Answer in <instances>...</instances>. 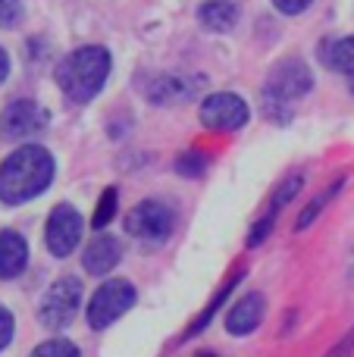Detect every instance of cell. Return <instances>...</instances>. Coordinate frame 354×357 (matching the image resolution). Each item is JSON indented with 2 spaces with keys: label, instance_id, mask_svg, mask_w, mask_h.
Masks as SVG:
<instances>
[{
  "label": "cell",
  "instance_id": "cell-1",
  "mask_svg": "<svg viewBox=\"0 0 354 357\" xmlns=\"http://www.w3.org/2000/svg\"><path fill=\"white\" fill-rule=\"evenodd\" d=\"M54 182V157L41 144H22L0 163V201L25 204Z\"/></svg>",
  "mask_w": 354,
  "mask_h": 357
},
{
  "label": "cell",
  "instance_id": "cell-2",
  "mask_svg": "<svg viewBox=\"0 0 354 357\" xmlns=\"http://www.w3.org/2000/svg\"><path fill=\"white\" fill-rule=\"evenodd\" d=\"M110 79V54L104 47H79L56 66V85L69 100H91Z\"/></svg>",
  "mask_w": 354,
  "mask_h": 357
},
{
  "label": "cell",
  "instance_id": "cell-3",
  "mask_svg": "<svg viewBox=\"0 0 354 357\" xmlns=\"http://www.w3.org/2000/svg\"><path fill=\"white\" fill-rule=\"evenodd\" d=\"M138 301V291L132 282L125 279H107L98 291L88 301V326L91 329H107L125 314L132 310Z\"/></svg>",
  "mask_w": 354,
  "mask_h": 357
},
{
  "label": "cell",
  "instance_id": "cell-4",
  "mask_svg": "<svg viewBox=\"0 0 354 357\" xmlns=\"http://www.w3.org/2000/svg\"><path fill=\"white\" fill-rule=\"evenodd\" d=\"M173 210L160 201H141L125 216V232L135 241H141L144 248H160L173 235Z\"/></svg>",
  "mask_w": 354,
  "mask_h": 357
},
{
  "label": "cell",
  "instance_id": "cell-5",
  "mask_svg": "<svg viewBox=\"0 0 354 357\" xmlns=\"http://www.w3.org/2000/svg\"><path fill=\"white\" fill-rule=\"evenodd\" d=\"M79 307H82V282L72 276H63L44 291L41 307H38V320L47 329H66L72 326Z\"/></svg>",
  "mask_w": 354,
  "mask_h": 357
},
{
  "label": "cell",
  "instance_id": "cell-6",
  "mask_svg": "<svg viewBox=\"0 0 354 357\" xmlns=\"http://www.w3.org/2000/svg\"><path fill=\"white\" fill-rule=\"evenodd\" d=\"M82 229H85V222H82L79 210L69 207V204H60V207H54L47 216L44 245H47V251L54 254V257H69L82 238Z\"/></svg>",
  "mask_w": 354,
  "mask_h": 357
},
{
  "label": "cell",
  "instance_id": "cell-7",
  "mask_svg": "<svg viewBox=\"0 0 354 357\" xmlns=\"http://www.w3.org/2000/svg\"><path fill=\"white\" fill-rule=\"evenodd\" d=\"M311 88H314V75L305 63L282 60V63H276L270 79H267V100H276V104L298 100V98H305Z\"/></svg>",
  "mask_w": 354,
  "mask_h": 357
},
{
  "label": "cell",
  "instance_id": "cell-8",
  "mask_svg": "<svg viewBox=\"0 0 354 357\" xmlns=\"http://www.w3.org/2000/svg\"><path fill=\"white\" fill-rule=\"evenodd\" d=\"M201 123L213 132H236L248 123V104L238 94L220 91L201 104Z\"/></svg>",
  "mask_w": 354,
  "mask_h": 357
},
{
  "label": "cell",
  "instance_id": "cell-9",
  "mask_svg": "<svg viewBox=\"0 0 354 357\" xmlns=\"http://www.w3.org/2000/svg\"><path fill=\"white\" fill-rule=\"evenodd\" d=\"M44 126H47V110L44 107H38L35 100H16L0 116V135L6 142H25V138L44 132Z\"/></svg>",
  "mask_w": 354,
  "mask_h": 357
},
{
  "label": "cell",
  "instance_id": "cell-10",
  "mask_svg": "<svg viewBox=\"0 0 354 357\" xmlns=\"http://www.w3.org/2000/svg\"><path fill=\"white\" fill-rule=\"evenodd\" d=\"M263 314H267V301H263V295L261 291H251V295H245L242 301L226 314V329H229L232 335H248L263 323Z\"/></svg>",
  "mask_w": 354,
  "mask_h": 357
},
{
  "label": "cell",
  "instance_id": "cell-11",
  "mask_svg": "<svg viewBox=\"0 0 354 357\" xmlns=\"http://www.w3.org/2000/svg\"><path fill=\"white\" fill-rule=\"evenodd\" d=\"M119 257H123V245H119L113 235H100L82 254V266H85L91 276H107L110 270H116Z\"/></svg>",
  "mask_w": 354,
  "mask_h": 357
},
{
  "label": "cell",
  "instance_id": "cell-12",
  "mask_svg": "<svg viewBox=\"0 0 354 357\" xmlns=\"http://www.w3.org/2000/svg\"><path fill=\"white\" fill-rule=\"evenodd\" d=\"M29 264V241L13 229L0 232V279H16Z\"/></svg>",
  "mask_w": 354,
  "mask_h": 357
},
{
  "label": "cell",
  "instance_id": "cell-13",
  "mask_svg": "<svg viewBox=\"0 0 354 357\" xmlns=\"http://www.w3.org/2000/svg\"><path fill=\"white\" fill-rule=\"evenodd\" d=\"M204 85V79H185V75H167V79H157L148 88V98L157 104H185L194 98V91Z\"/></svg>",
  "mask_w": 354,
  "mask_h": 357
},
{
  "label": "cell",
  "instance_id": "cell-14",
  "mask_svg": "<svg viewBox=\"0 0 354 357\" xmlns=\"http://www.w3.org/2000/svg\"><path fill=\"white\" fill-rule=\"evenodd\" d=\"M198 19L210 31H229L238 22V6L232 0H207L198 10Z\"/></svg>",
  "mask_w": 354,
  "mask_h": 357
},
{
  "label": "cell",
  "instance_id": "cell-15",
  "mask_svg": "<svg viewBox=\"0 0 354 357\" xmlns=\"http://www.w3.org/2000/svg\"><path fill=\"white\" fill-rule=\"evenodd\" d=\"M320 60H323L330 69L345 73L351 79L354 75V35L351 38H339V41H330L323 50H320Z\"/></svg>",
  "mask_w": 354,
  "mask_h": 357
},
{
  "label": "cell",
  "instance_id": "cell-16",
  "mask_svg": "<svg viewBox=\"0 0 354 357\" xmlns=\"http://www.w3.org/2000/svg\"><path fill=\"white\" fill-rule=\"evenodd\" d=\"M29 357H82V354L69 339H47V342H41Z\"/></svg>",
  "mask_w": 354,
  "mask_h": 357
},
{
  "label": "cell",
  "instance_id": "cell-17",
  "mask_svg": "<svg viewBox=\"0 0 354 357\" xmlns=\"http://www.w3.org/2000/svg\"><path fill=\"white\" fill-rule=\"evenodd\" d=\"M339 188H342V182H336V185H332L330 191H320V195L314 197L311 204H307V210H305V213H301V220H298V226H295V229H298V232H301V229H307V226H311V222L317 220V213H320V210H323L326 204L332 201V195H336Z\"/></svg>",
  "mask_w": 354,
  "mask_h": 357
},
{
  "label": "cell",
  "instance_id": "cell-18",
  "mask_svg": "<svg viewBox=\"0 0 354 357\" xmlns=\"http://www.w3.org/2000/svg\"><path fill=\"white\" fill-rule=\"evenodd\" d=\"M113 213H116V188H107L104 195H100L98 207H94V229H104L107 222L113 220Z\"/></svg>",
  "mask_w": 354,
  "mask_h": 357
},
{
  "label": "cell",
  "instance_id": "cell-19",
  "mask_svg": "<svg viewBox=\"0 0 354 357\" xmlns=\"http://www.w3.org/2000/svg\"><path fill=\"white\" fill-rule=\"evenodd\" d=\"M301 185H305V176H288L286 182L276 188V195H273V210H282V207H286V204L301 191Z\"/></svg>",
  "mask_w": 354,
  "mask_h": 357
},
{
  "label": "cell",
  "instance_id": "cell-20",
  "mask_svg": "<svg viewBox=\"0 0 354 357\" xmlns=\"http://www.w3.org/2000/svg\"><path fill=\"white\" fill-rule=\"evenodd\" d=\"M22 22V0H0V29H16Z\"/></svg>",
  "mask_w": 354,
  "mask_h": 357
},
{
  "label": "cell",
  "instance_id": "cell-21",
  "mask_svg": "<svg viewBox=\"0 0 354 357\" xmlns=\"http://www.w3.org/2000/svg\"><path fill=\"white\" fill-rule=\"evenodd\" d=\"M207 167V157L201 154H182L179 160H176V169H179L182 176H201Z\"/></svg>",
  "mask_w": 354,
  "mask_h": 357
},
{
  "label": "cell",
  "instance_id": "cell-22",
  "mask_svg": "<svg viewBox=\"0 0 354 357\" xmlns=\"http://www.w3.org/2000/svg\"><path fill=\"white\" fill-rule=\"evenodd\" d=\"M273 226H276V213L261 216V220H257V226L248 232V248H257V245H261V241L270 235V229H273Z\"/></svg>",
  "mask_w": 354,
  "mask_h": 357
},
{
  "label": "cell",
  "instance_id": "cell-23",
  "mask_svg": "<svg viewBox=\"0 0 354 357\" xmlns=\"http://www.w3.org/2000/svg\"><path fill=\"white\" fill-rule=\"evenodd\" d=\"M13 333H16V323H13V314L6 307H0V351L13 342Z\"/></svg>",
  "mask_w": 354,
  "mask_h": 357
},
{
  "label": "cell",
  "instance_id": "cell-24",
  "mask_svg": "<svg viewBox=\"0 0 354 357\" xmlns=\"http://www.w3.org/2000/svg\"><path fill=\"white\" fill-rule=\"evenodd\" d=\"M273 6L286 16H295V13H305L311 6V0H273Z\"/></svg>",
  "mask_w": 354,
  "mask_h": 357
},
{
  "label": "cell",
  "instance_id": "cell-25",
  "mask_svg": "<svg viewBox=\"0 0 354 357\" xmlns=\"http://www.w3.org/2000/svg\"><path fill=\"white\" fill-rule=\"evenodd\" d=\"M351 354H354V329L348 335H342V342H339V345L332 348L326 357H351Z\"/></svg>",
  "mask_w": 354,
  "mask_h": 357
},
{
  "label": "cell",
  "instance_id": "cell-26",
  "mask_svg": "<svg viewBox=\"0 0 354 357\" xmlns=\"http://www.w3.org/2000/svg\"><path fill=\"white\" fill-rule=\"evenodd\" d=\"M6 75H10V56H6V50L0 47V82H3Z\"/></svg>",
  "mask_w": 354,
  "mask_h": 357
},
{
  "label": "cell",
  "instance_id": "cell-27",
  "mask_svg": "<svg viewBox=\"0 0 354 357\" xmlns=\"http://www.w3.org/2000/svg\"><path fill=\"white\" fill-rule=\"evenodd\" d=\"M201 357H217V354H201Z\"/></svg>",
  "mask_w": 354,
  "mask_h": 357
},
{
  "label": "cell",
  "instance_id": "cell-28",
  "mask_svg": "<svg viewBox=\"0 0 354 357\" xmlns=\"http://www.w3.org/2000/svg\"><path fill=\"white\" fill-rule=\"evenodd\" d=\"M351 91H354V75H351Z\"/></svg>",
  "mask_w": 354,
  "mask_h": 357
}]
</instances>
